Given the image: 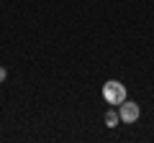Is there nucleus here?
Instances as JSON below:
<instances>
[{"mask_svg": "<svg viewBox=\"0 0 154 143\" xmlns=\"http://www.w3.org/2000/svg\"><path fill=\"white\" fill-rule=\"evenodd\" d=\"M139 115H141V107H139V102L123 100V102L118 105V118H121V123H126V125L136 123V120H139Z\"/></svg>", "mask_w": 154, "mask_h": 143, "instance_id": "2", "label": "nucleus"}, {"mask_svg": "<svg viewBox=\"0 0 154 143\" xmlns=\"http://www.w3.org/2000/svg\"><path fill=\"white\" fill-rule=\"evenodd\" d=\"M118 123H121V118H118V107H110V110L105 112V125H108V128H118Z\"/></svg>", "mask_w": 154, "mask_h": 143, "instance_id": "3", "label": "nucleus"}, {"mask_svg": "<svg viewBox=\"0 0 154 143\" xmlns=\"http://www.w3.org/2000/svg\"><path fill=\"white\" fill-rule=\"evenodd\" d=\"M103 100L110 105V107H118L123 100H128L126 84H121L118 79H108V82L103 84Z\"/></svg>", "mask_w": 154, "mask_h": 143, "instance_id": "1", "label": "nucleus"}, {"mask_svg": "<svg viewBox=\"0 0 154 143\" xmlns=\"http://www.w3.org/2000/svg\"><path fill=\"white\" fill-rule=\"evenodd\" d=\"M5 77H8V69H5V66H0V84L5 82Z\"/></svg>", "mask_w": 154, "mask_h": 143, "instance_id": "4", "label": "nucleus"}]
</instances>
